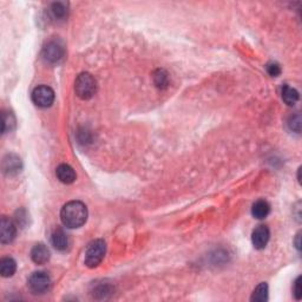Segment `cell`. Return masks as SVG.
Instances as JSON below:
<instances>
[{
  "instance_id": "7402d4cb",
  "label": "cell",
  "mask_w": 302,
  "mask_h": 302,
  "mask_svg": "<svg viewBox=\"0 0 302 302\" xmlns=\"http://www.w3.org/2000/svg\"><path fill=\"white\" fill-rule=\"evenodd\" d=\"M300 282H301V277L299 276L298 278H296L295 282H294V295H295L296 300H300L301 295H302V293H301V283Z\"/></svg>"
},
{
  "instance_id": "7c38bea8",
  "label": "cell",
  "mask_w": 302,
  "mask_h": 302,
  "mask_svg": "<svg viewBox=\"0 0 302 302\" xmlns=\"http://www.w3.org/2000/svg\"><path fill=\"white\" fill-rule=\"evenodd\" d=\"M51 242L54 247L59 251L66 250L69 247V237L65 234V231L61 229H57L54 231L51 236Z\"/></svg>"
},
{
  "instance_id": "2e32d148",
  "label": "cell",
  "mask_w": 302,
  "mask_h": 302,
  "mask_svg": "<svg viewBox=\"0 0 302 302\" xmlns=\"http://www.w3.org/2000/svg\"><path fill=\"white\" fill-rule=\"evenodd\" d=\"M268 300V284L266 282H261L254 290L251 295V301L265 302Z\"/></svg>"
},
{
  "instance_id": "ffe728a7",
  "label": "cell",
  "mask_w": 302,
  "mask_h": 302,
  "mask_svg": "<svg viewBox=\"0 0 302 302\" xmlns=\"http://www.w3.org/2000/svg\"><path fill=\"white\" fill-rule=\"evenodd\" d=\"M288 127L290 130L295 131V133H300L301 130V117L300 115H295L290 117V119L288 121Z\"/></svg>"
},
{
  "instance_id": "8992f818",
  "label": "cell",
  "mask_w": 302,
  "mask_h": 302,
  "mask_svg": "<svg viewBox=\"0 0 302 302\" xmlns=\"http://www.w3.org/2000/svg\"><path fill=\"white\" fill-rule=\"evenodd\" d=\"M64 54H65V50H64L63 44L57 42V40H51L43 49V58L45 61L51 64L58 63V61L61 60Z\"/></svg>"
},
{
  "instance_id": "52a82bcc",
  "label": "cell",
  "mask_w": 302,
  "mask_h": 302,
  "mask_svg": "<svg viewBox=\"0 0 302 302\" xmlns=\"http://www.w3.org/2000/svg\"><path fill=\"white\" fill-rule=\"evenodd\" d=\"M269 237H271L269 228L265 224H261L253 230V234H251V242H253V246L255 248L261 250V249L266 248V246L268 245Z\"/></svg>"
},
{
  "instance_id": "e0dca14e",
  "label": "cell",
  "mask_w": 302,
  "mask_h": 302,
  "mask_svg": "<svg viewBox=\"0 0 302 302\" xmlns=\"http://www.w3.org/2000/svg\"><path fill=\"white\" fill-rule=\"evenodd\" d=\"M51 13L55 19H64L67 16V4L63 1L54 2L51 5Z\"/></svg>"
},
{
  "instance_id": "9c48e42d",
  "label": "cell",
  "mask_w": 302,
  "mask_h": 302,
  "mask_svg": "<svg viewBox=\"0 0 302 302\" xmlns=\"http://www.w3.org/2000/svg\"><path fill=\"white\" fill-rule=\"evenodd\" d=\"M50 257H51V253H50L49 248L43 243H38L32 248L31 259L37 265H45L46 262H49Z\"/></svg>"
},
{
  "instance_id": "277c9868",
  "label": "cell",
  "mask_w": 302,
  "mask_h": 302,
  "mask_svg": "<svg viewBox=\"0 0 302 302\" xmlns=\"http://www.w3.org/2000/svg\"><path fill=\"white\" fill-rule=\"evenodd\" d=\"M51 278L45 272H36L28 278V288L33 294H44L50 289Z\"/></svg>"
},
{
  "instance_id": "9a60e30c",
  "label": "cell",
  "mask_w": 302,
  "mask_h": 302,
  "mask_svg": "<svg viewBox=\"0 0 302 302\" xmlns=\"http://www.w3.org/2000/svg\"><path fill=\"white\" fill-rule=\"evenodd\" d=\"M282 99L287 105L293 107L299 101V92L294 87L289 86V85H284L282 87Z\"/></svg>"
},
{
  "instance_id": "603a6c76",
  "label": "cell",
  "mask_w": 302,
  "mask_h": 302,
  "mask_svg": "<svg viewBox=\"0 0 302 302\" xmlns=\"http://www.w3.org/2000/svg\"><path fill=\"white\" fill-rule=\"evenodd\" d=\"M300 233L298 234V235H296V239H295V247H296V249H298V250H300L301 249V242H300Z\"/></svg>"
},
{
  "instance_id": "30bf717a",
  "label": "cell",
  "mask_w": 302,
  "mask_h": 302,
  "mask_svg": "<svg viewBox=\"0 0 302 302\" xmlns=\"http://www.w3.org/2000/svg\"><path fill=\"white\" fill-rule=\"evenodd\" d=\"M2 170L6 175H17L22 170V161L17 155H7L2 161Z\"/></svg>"
},
{
  "instance_id": "6da1fadb",
  "label": "cell",
  "mask_w": 302,
  "mask_h": 302,
  "mask_svg": "<svg viewBox=\"0 0 302 302\" xmlns=\"http://www.w3.org/2000/svg\"><path fill=\"white\" fill-rule=\"evenodd\" d=\"M60 220L70 229L81 228L87 220V208L81 201L69 202L61 208Z\"/></svg>"
},
{
  "instance_id": "3957f363",
  "label": "cell",
  "mask_w": 302,
  "mask_h": 302,
  "mask_svg": "<svg viewBox=\"0 0 302 302\" xmlns=\"http://www.w3.org/2000/svg\"><path fill=\"white\" fill-rule=\"evenodd\" d=\"M105 253H107V243L101 239L93 240L89 243L85 251V265L89 268H96L102 263Z\"/></svg>"
},
{
  "instance_id": "4fadbf2b",
  "label": "cell",
  "mask_w": 302,
  "mask_h": 302,
  "mask_svg": "<svg viewBox=\"0 0 302 302\" xmlns=\"http://www.w3.org/2000/svg\"><path fill=\"white\" fill-rule=\"evenodd\" d=\"M271 213V206L265 199H259L253 204L251 208V215L257 220H263Z\"/></svg>"
},
{
  "instance_id": "ac0fdd59",
  "label": "cell",
  "mask_w": 302,
  "mask_h": 302,
  "mask_svg": "<svg viewBox=\"0 0 302 302\" xmlns=\"http://www.w3.org/2000/svg\"><path fill=\"white\" fill-rule=\"evenodd\" d=\"M154 82H155V85H156L158 89H166L169 84L168 73L162 69L156 70L154 73Z\"/></svg>"
},
{
  "instance_id": "5b68a950",
  "label": "cell",
  "mask_w": 302,
  "mask_h": 302,
  "mask_svg": "<svg viewBox=\"0 0 302 302\" xmlns=\"http://www.w3.org/2000/svg\"><path fill=\"white\" fill-rule=\"evenodd\" d=\"M32 101L39 108H50L55 102V92L46 85L37 86L32 92Z\"/></svg>"
},
{
  "instance_id": "44dd1931",
  "label": "cell",
  "mask_w": 302,
  "mask_h": 302,
  "mask_svg": "<svg viewBox=\"0 0 302 302\" xmlns=\"http://www.w3.org/2000/svg\"><path fill=\"white\" fill-rule=\"evenodd\" d=\"M266 69H267V72H268L269 76H272V77H277V76H280V73H281L280 65H278L277 63H274V61L267 64Z\"/></svg>"
},
{
  "instance_id": "5bb4252c",
  "label": "cell",
  "mask_w": 302,
  "mask_h": 302,
  "mask_svg": "<svg viewBox=\"0 0 302 302\" xmlns=\"http://www.w3.org/2000/svg\"><path fill=\"white\" fill-rule=\"evenodd\" d=\"M17 271V263L12 257H4L0 261V274L2 277H11Z\"/></svg>"
},
{
  "instance_id": "ba28073f",
  "label": "cell",
  "mask_w": 302,
  "mask_h": 302,
  "mask_svg": "<svg viewBox=\"0 0 302 302\" xmlns=\"http://www.w3.org/2000/svg\"><path fill=\"white\" fill-rule=\"evenodd\" d=\"M17 234L16 225L10 219L6 216H2L1 221H0V240H1L2 245H7L14 240Z\"/></svg>"
},
{
  "instance_id": "d6986e66",
  "label": "cell",
  "mask_w": 302,
  "mask_h": 302,
  "mask_svg": "<svg viewBox=\"0 0 302 302\" xmlns=\"http://www.w3.org/2000/svg\"><path fill=\"white\" fill-rule=\"evenodd\" d=\"M16 127V118L12 112L2 113V134H6L8 131H12Z\"/></svg>"
},
{
  "instance_id": "8fae6325",
  "label": "cell",
  "mask_w": 302,
  "mask_h": 302,
  "mask_svg": "<svg viewBox=\"0 0 302 302\" xmlns=\"http://www.w3.org/2000/svg\"><path fill=\"white\" fill-rule=\"evenodd\" d=\"M55 175H57L58 180L64 184H71L76 181V172L72 169V166H70L69 164H60L55 170Z\"/></svg>"
},
{
  "instance_id": "7a4b0ae2",
  "label": "cell",
  "mask_w": 302,
  "mask_h": 302,
  "mask_svg": "<svg viewBox=\"0 0 302 302\" xmlns=\"http://www.w3.org/2000/svg\"><path fill=\"white\" fill-rule=\"evenodd\" d=\"M76 95L83 101L92 98L97 92V82L92 75L87 72H83L76 78L75 82Z\"/></svg>"
}]
</instances>
